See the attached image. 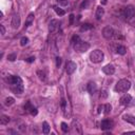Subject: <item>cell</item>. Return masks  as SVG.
Returning a JSON list of instances; mask_svg holds the SVG:
<instances>
[{
	"label": "cell",
	"mask_w": 135,
	"mask_h": 135,
	"mask_svg": "<svg viewBox=\"0 0 135 135\" xmlns=\"http://www.w3.org/2000/svg\"><path fill=\"white\" fill-rule=\"evenodd\" d=\"M131 88V82L128 79H120L116 84H115V92L118 93H124L127 91H129Z\"/></svg>",
	"instance_id": "6da1fadb"
},
{
	"label": "cell",
	"mask_w": 135,
	"mask_h": 135,
	"mask_svg": "<svg viewBox=\"0 0 135 135\" xmlns=\"http://www.w3.org/2000/svg\"><path fill=\"white\" fill-rule=\"evenodd\" d=\"M90 59L92 62L94 63H99L101 61H103L104 59V54L102 51L100 50H94L91 54H90Z\"/></svg>",
	"instance_id": "7a4b0ae2"
},
{
	"label": "cell",
	"mask_w": 135,
	"mask_h": 135,
	"mask_svg": "<svg viewBox=\"0 0 135 135\" xmlns=\"http://www.w3.org/2000/svg\"><path fill=\"white\" fill-rule=\"evenodd\" d=\"M122 16L126 20H131L135 16V7L133 5H127L122 9Z\"/></svg>",
	"instance_id": "3957f363"
},
{
	"label": "cell",
	"mask_w": 135,
	"mask_h": 135,
	"mask_svg": "<svg viewBox=\"0 0 135 135\" xmlns=\"http://www.w3.org/2000/svg\"><path fill=\"white\" fill-rule=\"evenodd\" d=\"M73 46H74V50H75L76 52L83 53V52H85V51H88V50H89L90 44H89L88 42H85V41L79 40V41H77L75 44H73Z\"/></svg>",
	"instance_id": "277c9868"
},
{
	"label": "cell",
	"mask_w": 135,
	"mask_h": 135,
	"mask_svg": "<svg viewBox=\"0 0 135 135\" xmlns=\"http://www.w3.org/2000/svg\"><path fill=\"white\" fill-rule=\"evenodd\" d=\"M115 34H116V32H115V30H114L111 25H107V26H104L103 30H102V36H103L105 39H108V40L114 38V37H115Z\"/></svg>",
	"instance_id": "5b68a950"
},
{
	"label": "cell",
	"mask_w": 135,
	"mask_h": 135,
	"mask_svg": "<svg viewBox=\"0 0 135 135\" xmlns=\"http://www.w3.org/2000/svg\"><path fill=\"white\" fill-rule=\"evenodd\" d=\"M61 109H62L63 115L65 117H69L71 115V108H70L69 101H66V99L64 97H61Z\"/></svg>",
	"instance_id": "8992f818"
},
{
	"label": "cell",
	"mask_w": 135,
	"mask_h": 135,
	"mask_svg": "<svg viewBox=\"0 0 135 135\" xmlns=\"http://www.w3.org/2000/svg\"><path fill=\"white\" fill-rule=\"evenodd\" d=\"M7 82L9 85H23L22 79L19 76H9L7 78Z\"/></svg>",
	"instance_id": "52a82bcc"
},
{
	"label": "cell",
	"mask_w": 135,
	"mask_h": 135,
	"mask_svg": "<svg viewBox=\"0 0 135 135\" xmlns=\"http://www.w3.org/2000/svg\"><path fill=\"white\" fill-rule=\"evenodd\" d=\"M71 127H72V132L73 133H76V134H79V135H81L83 132H82V128H81V124L77 121V120H73L72 121V124H71Z\"/></svg>",
	"instance_id": "ba28073f"
},
{
	"label": "cell",
	"mask_w": 135,
	"mask_h": 135,
	"mask_svg": "<svg viewBox=\"0 0 135 135\" xmlns=\"http://www.w3.org/2000/svg\"><path fill=\"white\" fill-rule=\"evenodd\" d=\"M76 68H77V65L74 61H68L66 65H65V71H66L68 75H72L76 71Z\"/></svg>",
	"instance_id": "9c48e42d"
},
{
	"label": "cell",
	"mask_w": 135,
	"mask_h": 135,
	"mask_svg": "<svg viewBox=\"0 0 135 135\" xmlns=\"http://www.w3.org/2000/svg\"><path fill=\"white\" fill-rule=\"evenodd\" d=\"M11 24H12V27L15 28V30H17V28L20 26V16H19L18 14H14V15H13Z\"/></svg>",
	"instance_id": "30bf717a"
},
{
	"label": "cell",
	"mask_w": 135,
	"mask_h": 135,
	"mask_svg": "<svg viewBox=\"0 0 135 135\" xmlns=\"http://www.w3.org/2000/svg\"><path fill=\"white\" fill-rule=\"evenodd\" d=\"M24 110L26 113H30L32 115H37V109L34 108V105H32L30 101H26V103L24 104Z\"/></svg>",
	"instance_id": "8fae6325"
},
{
	"label": "cell",
	"mask_w": 135,
	"mask_h": 135,
	"mask_svg": "<svg viewBox=\"0 0 135 135\" xmlns=\"http://www.w3.org/2000/svg\"><path fill=\"white\" fill-rule=\"evenodd\" d=\"M58 26H59V21L58 20H56V19L51 20V22L49 24V31H50V33L56 32L58 30Z\"/></svg>",
	"instance_id": "7c38bea8"
},
{
	"label": "cell",
	"mask_w": 135,
	"mask_h": 135,
	"mask_svg": "<svg viewBox=\"0 0 135 135\" xmlns=\"http://www.w3.org/2000/svg\"><path fill=\"white\" fill-rule=\"evenodd\" d=\"M102 72L107 75H113L115 73V68L113 64H107L102 68Z\"/></svg>",
	"instance_id": "4fadbf2b"
},
{
	"label": "cell",
	"mask_w": 135,
	"mask_h": 135,
	"mask_svg": "<svg viewBox=\"0 0 135 135\" xmlns=\"http://www.w3.org/2000/svg\"><path fill=\"white\" fill-rule=\"evenodd\" d=\"M86 90H88V92H89L91 95H94V94L97 92V84H96L95 82L91 81V82H89V83H88Z\"/></svg>",
	"instance_id": "5bb4252c"
},
{
	"label": "cell",
	"mask_w": 135,
	"mask_h": 135,
	"mask_svg": "<svg viewBox=\"0 0 135 135\" xmlns=\"http://www.w3.org/2000/svg\"><path fill=\"white\" fill-rule=\"evenodd\" d=\"M131 100H132L131 95H129V94H124V95L120 98L119 101H120V104H122V105H128V104H130Z\"/></svg>",
	"instance_id": "9a60e30c"
},
{
	"label": "cell",
	"mask_w": 135,
	"mask_h": 135,
	"mask_svg": "<svg viewBox=\"0 0 135 135\" xmlns=\"http://www.w3.org/2000/svg\"><path fill=\"white\" fill-rule=\"evenodd\" d=\"M112 126H113V122L111 120H109V119H103L101 121V123H100V128L102 130H109V129L112 128Z\"/></svg>",
	"instance_id": "2e32d148"
},
{
	"label": "cell",
	"mask_w": 135,
	"mask_h": 135,
	"mask_svg": "<svg viewBox=\"0 0 135 135\" xmlns=\"http://www.w3.org/2000/svg\"><path fill=\"white\" fill-rule=\"evenodd\" d=\"M122 119H123L124 121H127V122H129V123L135 126V116L130 115V114H124V115L122 116Z\"/></svg>",
	"instance_id": "e0dca14e"
},
{
	"label": "cell",
	"mask_w": 135,
	"mask_h": 135,
	"mask_svg": "<svg viewBox=\"0 0 135 135\" xmlns=\"http://www.w3.org/2000/svg\"><path fill=\"white\" fill-rule=\"evenodd\" d=\"M103 15H104V8L102 6H98L97 9H96V14H95L96 19L97 20H100L103 17Z\"/></svg>",
	"instance_id": "ac0fdd59"
},
{
	"label": "cell",
	"mask_w": 135,
	"mask_h": 135,
	"mask_svg": "<svg viewBox=\"0 0 135 135\" xmlns=\"http://www.w3.org/2000/svg\"><path fill=\"white\" fill-rule=\"evenodd\" d=\"M11 90L15 94H21L23 93V85H11Z\"/></svg>",
	"instance_id": "d6986e66"
},
{
	"label": "cell",
	"mask_w": 135,
	"mask_h": 135,
	"mask_svg": "<svg viewBox=\"0 0 135 135\" xmlns=\"http://www.w3.org/2000/svg\"><path fill=\"white\" fill-rule=\"evenodd\" d=\"M34 14L33 13H30L28 14V16H27V18H26V20H25V26L27 27V26H30V25H32V23L34 22Z\"/></svg>",
	"instance_id": "ffe728a7"
},
{
	"label": "cell",
	"mask_w": 135,
	"mask_h": 135,
	"mask_svg": "<svg viewBox=\"0 0 135 135\" xmlns=\"http://www.w3.org/2000/svg\"><path fill=\"white\" fill-rule=\"evenodd\" d=\"M116 52H117L119 55H124V54L127 53V49H126V46H123V45H117Z\"/></svg>",
	"instance_id": "44dd1931"
},
{
	"label": "cell",
	"mask_w": 135,
	"mask_h": 135,
	"mask_svg": "<svg viewBox=\"0 0 135 135\" xmlns=\"http://www.w3.org/2000/svg\"><path fill=\"white\" fill-rule=\"evenodd\" d=\"M9 122V117L8 116H6V115H1V117H0V123L1 124H3V126H5V124H7Z\"/></svg>",
	"instance_id": "7402d4cb"
},
{
	"label": "cell",
	"mask_w": 135,
	"mask_h": 135,
	"mask_svg": "<svg viewBox=\"0 0 135 135\" xmlns=\"http://www.w3.org/2000/svg\"><path fill=\"white\" fill-rule=\"evenodd\" d=\"M42 132L44 134H49L50 133V126H49V123L46 121H44L42 123Z\"/></svg>",
	"instance_id": "603a6c76"
},
{
	"label": "cell",
	"mask_w": 135,
	"mask_h": 135,
	"mask_svg": "<svg viewBox=\"0 0 135 135\" xmlns=\"http://www.w3.org/2000/svg\"><path fill=\"white\" fill-rule=\"evenodd\" d=\"M14 102H15V99L13 97H6L5 98V101H4V104L7 105V107H9V105L14 104Z\"/></svg>",
	"instance_id": "cb8c5ba5"
},
{
	"label": "cell",
	"mask_w": 135,
	"mask_h": 135,
	"mask_svg": "<svg viewBox=\"0 0 135 135\" xmlns=\"http://www.w3.org/2000/svg\"><path fill=\"white\" fill-rule=\"evenodd\" d=\"M54 9H55L56 14H57V15H59V16H63V15L65 14V12H64L61 7H59V6H54Z\"/></svg>",
	"instance_id": "d4e9b609"
},
{
	"label": "cell",
	"mask_w": 135,
	"mask_h": 135,
	"mask_svg": "<svg viewBox=\"0 0 135 135\" xmlns=\"http://www.w3.org/2000/svg\"><path fill=\"white\" fill-rule=\"evenodd\" d=\"M92 27H93V25H91V24H89V23H84V24H82V26L80 27V31H81V32L88 31V30H91Z\"/></svg>",
	"instance_id": "484cf974"
},
{
	"label": "cell",
	"mask_w": 135,
	"mask_h": 135,
	"mask_svg": "<svg viewBox=\"0 0 135 135\" xmlns=\"http://www.w3.org/2000/svg\"><path fill=\"white\" fill-rule=\"evenodd\" d=\"M103 109H104V114H109L110 112H111V110H112V107H111V104L110 103H107V104H104L103 105Z\"/></svg>",
	"instance_id": "4316f807"
},
{
	"label": "cell",
	"mask_w": 135,
	"mask_h": 135,
	"mask_svg": "<svg viewBox=\"0 0 135 135\" xmlns=\"http://www.w3.org/2000/svg\"><path fill=\"white\" fill-rule=\"evenodd\" d=\"M28 43V38L27 37H22L21 39H20V44H21V46H24V45H26Z\"/></svg>",
	"instance_id": "83f0119b"
},
{
	"label": "cell",
	"mask_w": 135,
	"mask_h": 135,
	"mask_svg": "<svg viewBox=\"0 0 135 135\" xmlns=\"http://www.w3.org/2000/svg\"><path fill=\"white\" fill-rule=\"evenodd\" d=\"M108 97V92L105 90H101L100 91V95H99V98L100 99H105Z\"/></svg>",
	"instance_id": "f1b7e54d"
},
{
	"label": "cell",
	"mask_w": 135,
	"mask_h": 135,
	"mask_svg": "<svg viewBox=\"0 0 135 135\" xmlns=\"http://www.w3.org/2000/svg\"><path fill=\"white\" fill-rule=\"evenodd\" d=\"M38 75H39V78H40V80H42V81H45V79H46V77H45V73L44 72H41V71H38V73H37Z\"/></svg>",
	"instance_id": "f546056e"
},
{
	"label": "cell",
	"mask_w": 135,
	"mask_h": 135,
	"mask_svg": "<svg viewBox=\"0 0 135 135\" xmlns=\"http://www.w3.org/2000/svg\"><path fill=\"white\" fill-rule=\"evenodd\" d=\"M61 130H62V132L68 133V131H69V126H68L65 122H61Z\"/></svg>",
	"instance_id": "4dcf8cb0"
},
{
	"label": "cell",
	"mask_w": 135,
	"mask_h": 135,
	"mask_svg": "<svg viewBox=\"0 0 135 135\" xmlns=\"http://www.w3.org/2000/svg\"><path fill=\"white\" fill-rule=\"evenodd\" d=\"M56 2L59 5H61V6H66L69 4V1L68 0H56Z\"/></svg>",
	"instance_id": "1f68e13d"
},
{
	"label": "cell",
	"mask_w": 135,
	"mask_h": 135,
	"mask_svg": "<svg viewBox=\"0 0 135 135\" xmlns=\"http://www.w3.org/2000/svg\"><path fill=\"white\" fill-rule=\"evenodd\" d=\"M80 40V38H79V36H77V35H75L73 38H72V44H75L77 41H79Z\"/></svg>",
	"instance_id": "d6a6232c"
},
{
	"label": "cell",
	"mask_w": 135,
	"mask_h": 135,
	"mask_svg": "<svg viewBox=\"0 0 135 135\" xmlns=\"http://www.w3.org/2000/svg\"><path fill=\"white\" fill-rule=\"evenodd\" d=\"M7 59H8L9 61H14V60L16 59V54H9V55L7 56Z\"/></svg>",
	"instance_id": "836d02e7"
},
{
	"label": "cell",
	"mask_w": 135,
	"mask_h": 135,
	"mask_svg": "<svg viewBox=\"0 0 135 135\" xmlns=\"http://www.w3.org/2000/svg\"><path fill=\"white\" fill-rule=\"evenodd\" d=\"M0 34L2 36L5 34V28H4V25H2V24H0Z\"/></svg>",
	"instance_id": "e575fe53"
},
{
	"label": "cell",
	"mask_w": 135,
	"mask_h": 135,
	"mask_svg": "<svg viewBox=\"0 0 135 135\" xmlns=\"http://www.w3.org/2000/svg\"><path fill=\"white\" fill-rule=\"evenodd\" d=\"M60 64H61V58H60V57H57V58H56V66L59 68Z\"/></svg>",
	"instance_id": "d590c367"
},
{
	"label": "cell",
	"mask_w": 135,
	"mask_h": 135,
	"mask_svg": "<svg viewBox=\"0 0 135 135\" xmlns=\"http://www.w3.org/2000/svg\"><path fill=\"white\" fill-rule=\"evenodd\" d=\"M73 20H74V15H73V14H71V15H70V24H72V23H73Z\"/></svg>",
	"instance_id": "8d00e7d4"
},
{
	"label": "cell",
	"mask_w": 135,
	"mask_h": 135,
	"mask_svg": "<svg viewBox=\"0 0 135 135\" xmlns=\"http://www.w3.org/2000/svg\"><path fill=\"white\" fill-rule=\"evenodd\" d=\"M34 60H35V58H34V57H30V58L27 59V62H33Z\"/></svg>",
	"instance_id": "74e56055"
},
{
	"label": "cell",
	"mask_w": 135,
	"mask_h": 135,
	"mask_svg": "<svg viewBox=\"0 0 135 135\" xmlns=\"http://www.w3.org/2000/svg\"><path fill=\"white\" fill-rule=\"evenodd\" d=\"M102 109H103V105H99L98 107V113H100L102 111Z\"/></svg>",
	"instance_id": "f35d334b"
},
{
	"label": "cell",
	"mask_w": 135,
	"mask_h": 135,
	"mask_svg": "<svg viewBox=\"0 0 135 135\" xmlns=\"http://www.w3.org/2000/svg\"><path fill=\"white\" fill-rule=\"evenodd\" d=\"M100 1H101L102 4H105V3H107V0H100Z\"/></svg>",
	"instance_id": "ab89813d"
},
{
	"label": "cell",
	"mask_w": 135,
	"mask_h": 135,
	"mask_svg": "<svg viewBox=\"0 0 135 135\" xmlns=\"http://www.w3.org/2000/svg\"><path fill=\"white\" fill-rule=\"evenodd\" d=\"M124 134H135V132H127V133H124Z\"/></svg>",
	"instance_id": "60d3db41"
}]
</instances>
